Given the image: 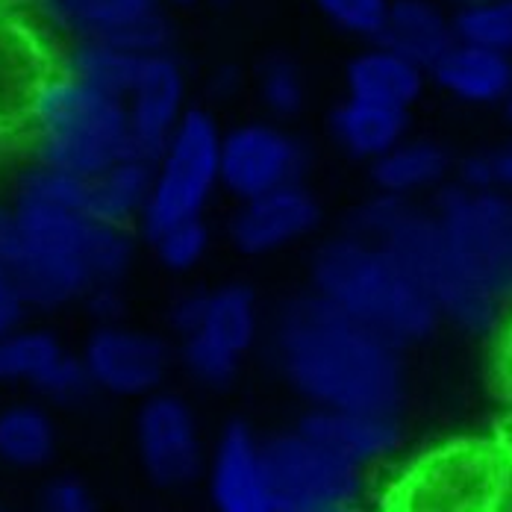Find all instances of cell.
Masks as SVG:
<instances>
[{"mask_svg":"<svg viewBox=\"0 0 512 512\" xmlns=\"http://www.w3.org/2000/svg\"><path fill=\"white\" fill-rule=\"evenodd\" d=\"M271 351L286 383L309 407L398 415L404 404L401 348L315 292L277 312Z\"/></svg>","mask_w":512,"mask_h":512,"instance_id":"1","label":"cell"},{"mask_svg":"<svg viewBox=\"0 0 512 512\" xmlns=\"http://www.w3.org/2000/svg\"><path fill=\"white\" fill-rule=\"evenodd\" d=\"M312 292L395 348L424 342L439 312L392 254L354 233L327 239L309 265Z\"/></svg>","mask_w":512,"mask_h":512,"instance_id":"2","label":"cell"},{"mask_svg":"<svg viewBox=\"0 0 512 512\" xmlns=\"http://www.w3.org/2000/svg\"><path fill=\"white\" fill-rule=\"evenodd\" d=\"M33 154L39 165L95 177L130 156L124 103L101 95L68 74H51L30 109Z\"/></svg>","mask_w":512,"mask_h":512,"instance_id":"3","label":"cell"},{"mask_svg":"<svg viewBox=\"0 0 512 512\" xmlns=\"http://www.w3.org/2000/svg\"><path fill=\"white\" fill-rule=\"evenodd\" d=\"M512 468L486 442H454L404 468L386 492L383 512H504Z\"/></svg>","mask_w":512,"mask_h":512,"instance_id":"4","label":"cell"},{"mask_svg":"<svg viewBox=\"0 0 512 512\" xmlns=\"http://www.w3.org/2000/svg\"><path fill=\"white\" fill-rule=\"evenodd\" d=\"M380 245L418 283L439 318L474 336H486L498 327L504 307L465 271L433 212L410 204Z\"/></svg>","mask_w":512,"mask_h":512,"instance_id":"5","label":"cell"},{"mask_svg":"<svg viewBox=\"0 0 512 512\" xmlns=\"http://www.w3.org/2000/svg\"><path fill=\"white\" fill-rule=\"evenodd\" d=\"M433 218L465 271L507 309L512 304V198L501 189L442 186Z\"/></svg>","mask_w":512,"mask_h":512,"instance_id":"6","label":"cell"},{"mask_svg":"<svg viewBox=\"0 0 512 512\" xmlns=\"http://www.w3.org/2000/svg\"><path fill=\"white\" fill-rule=\"evenodd\" d=\"M221 130L206 109H186L168 136L165 148L154 159V183L145 215L139 221L142 233L204 215L209 201L221 189Z\"/></svg>","mask_w":512,"mask_h":512,"instance_id":"7","label":"cell"},{"mask_svg":"<svg viewBox=\"0 0 512 512\" xmlns=\"http://www.w3.org/2000/svg\"><path fill=\"white\" fill-rule=\"evenodd\" d=\"M262 465L277 512L357 507L362 495V468L339 460L298 427L262 439Z\"/></svg>","mask_w":512,"mask_h":512,"instance_id":"8","label":"cell"},{"mask_svg":"<svg viewBox=\"0 0 512 512\" xmlns=\"http://www.w3.org/2000/svg\"><path fill=\"white\" fill-rule=\"evenodd\" d=\"M136 457L159 489H186L206 474V445L198 412L183 395L154 392L142 398L133 421Z\"/></svg>","mask_w":512,"mask_h":512,"instance_id":"9","label":"cell"},{"mask_svg":"<svg viewBox=\"0 0 512 512\" xmlns=\"http://www.w3.org/2000/svg\"><path fill=\"white\" fill-rule=\"evenodd\" d=\"M80 362L95 392H103L109 398L142 401L159 392L168 380L174 351L151 330L106 321L86 336Z\"/></svg>","mask_w":512,"mask_h":512,"instance_id":"10","label":"cell"},{"mask_svg":"<svg viewBox=\"0 0 512 512\" xmlns=\"http://www.w3.org/2000/svg\"><path fill=\"white\" fill-rule=\"evenodd\" d=\"M221 189L248 201L289 183H301L309 168L304 142L286 127L268 121H248L221 133Z\"/></svg>","mask_w":512,"mask_h":512,"instance_id":"11","label":"cell"},{"mask_svg":"<svg viewBox=\"0 0 512 512\" xmlns=\"http://www.w3.org/2000/svg\"><path fill=\"white\" fill-rule=\"evenodd\" d=\"M0 265L12 277L27 309L71 307L92 289L89 268L74 256L33 245L21 233L12 206H0Z\"/></svg>","mask_w":512,"mask_h":512,"instance_id":"12","label":"cell"},{"mask_svg":"<svg viewBox=\"0 0 512 512\" xmlns=\"http://www.w3.org/2000/svg\"><path fill=\"white\" fill-rule=\"evenodd\" d=\"M321 224V204L304 183H289L274 192L239 201L230 218V242L248 256H265L292 248Z\"/></svg>","mask_w":512,"mask_h":512,"instance_id":"13","label":"cell"},{"mask_svg":"<svg viewBox=\"0 0 512 512\" xmlns=\"http://www.w3.org/2000/svg\"><path fill=\"white\" fill-rule=\"evenodd\" d=\"M186 68L174 51L156 53L142 62L139 80L127 95V130H130V156L154 162L183 118L186 106Z\"/></svg>","mask_w":512,"mask_h":512,"instance_id":"14","label":"cell"},{"mask_svg":"<svg viewBox=\"0 0 512 512\" xmlns=\"http://www.w3.org/2000/svg\"><path fill=\"white\" fill-rule=\"evenodd\" d=\"M206 483L215 512H277L265 480L262 442L245 421H230L221 430L206 460Z\"/></svg>","mask_w":512,"mask_h":512,"instance_id":"15","label":"cell"},{"mask_svg":"<svg viewBox=\"0 0 512 512\" xmlns=\"http://www.w3.org/2000/svg\"><path fill=\"white\" fill-rule=\"evenodd\" d=\"M298 430L330 454H336L339 460L351 462L357 468H368L392 457L404 439L398 415L389 412L309 407V412H304L298 421Z\"/></svg>","mask_w":512,"mask_h":512,"instance_id":"16","label":"cell"},{"mask_svg":"<svg viewBox=\"0 0 512 512\" xmlns=\"http://www.w3.org/2000/svg\"><path fill=\"white\" fill-rule=\"evenodd\" d=\"M53 74L51 56L33 27L0 18V133L24 127L42 83Z\"/></svg>","mask_w":512,"mask_h":512,"instance_id":"17","label":"cell"},{"mask_svg":"<svg viewBox=\"0 0 512 512\" xmlns=\"http://www.w3.org/2000/svg\"><path fill=\"white\" fill-rule=\"evenodd\" d=\"M377 42L430 71L454 48V18L433 0H389Z\"/></svg>","mask_w":512,"mask_h":512,"instance_id":"18","label":"cell"},{"mask_svg":"<svg viewBox=\"0 0 512 512\" xmlns=\"http://www.w3.org/2000/svg\"><path fill=\"white\" fill-rule=\"evenodd\" d=\"M430 74L451 98L471 106H492L504 103L510 92L512 56L454 42V48L430 68Z\"/></svg>","mask_w":512,"mask_h":512,"instance_id":"19","label":"cell"},{"mask_svg":"<svg viewBox=\"0 0 512 512\" xmlns=\"http://www.w3.org/2000/svg\"><path fill=\"white\" fill-rule=\"evenodd\" d=\"M42 18L77 39H101L118 45L142 18L162 9V0H36Z\"/></svg>","mask_w":512,"mask_h":512,"instance_id":"20","label":"cell"},{"mask_svg":"<svg viewBox=\"0 0 512 512\" xmlns=\"http://www.w3.org/2000/svg\"><path fill=\"white\" fill-rule=\"evenodd\" d=\"M424 74H427L424 68L404 59L401 53L374 42L368 51L357 53L348 62L345 86L351 98L383 103V106L407 112L424 89Z\"/></svg>","mask_w":512,"mask_h":512,"instance_id":"21","label":"cell"},{"mask_svg":"<svg viewBox=\"0 0 512 512\" xmlns=\"http://www.w3.org/2000/svg\"><path fill=\"white\" fill-rule=\"evenodd\" d=\"M330 133L348 156L374 162L407 139V112L348 95L330 112Z\"/></svg>","mask_w":512,"mask_h":512,"instance_id":"22","label":"cell"},{"mask_svg":"<svg viewBox=\"0 0 512 512\" xmlns=\"http://www.w3.org/2000/svg\"><path fill=\"white\" fill-rule=\"evenodd\" d=\"M151 183H154V162L139 156H124L109 168H103L101 174L89 177L86 212L106 224L133 227L145 215Z\"/></svg>","mask_w":512,"mask_h":512,"instance_id":"23","label":"cell"},{"mask_svg":"<svg viewBox=\"0 0 512 512\" xmlns=\"http://www.w3.org/2000/svg\"><path fill=\"white\" fill-rule=\"evenodd\" d=\"M451 174V156L439 142L401 139L380 159L371 162V180L377 192L412 198L418 192L442 189Z\"/></svg>","mask_w":512,"mask_h":512,"instance_id":"24","label":"cell"},{"mask_svg":"<svg viewBox=\"0 0 512 512\" xmlns=\"http://www.w3.org/2000/svg\"><path fill=\"white\" fill-rule=\"evenodd\" d=\"M148 56H136V53L124 51L112 42L101 39H77L65 59H62V74L80 80L83 86L109 95L115 101H127V95L133 92L142 62Z\"/></svg>","mask_w":512,"mask_h":512,"instance_id":"25","label":"cell"},{"mask_svg":"<svg viewBox=\"0 0 512 512\" xmlns=\"http://www.w3.org/2000/svg\"><path fill=\"white\" fill-rule=\"evenodd\" d=\"M218 348L245 359L259 339V304L251 286L227 283L206 292L204 318L195 330Z\"/></svg>","mask_w":512,"mask_h":512,"instance_id":"26","label":"cell"},{"mask_svg":"<svg viewBox=\"0 0 512 512\" xmlns=\"http://www.w3.org/2000/svg\"><path fill=\"white\" fill-rule=\"evenodd\" d=\"M56 454V424L39 404H9L0 410V462L18 471L45 468Z\"/></svg>","mask_w":512,"mask_h":512,"instance_id":"27","label":"cell"},{"mask_svg":"<svg viewBox=\"0 0 512 512\" xmlns=\"http://www.w3.org/2000/svg\"><path fill=\"white\" fill-rule=\"evenodd\" d=\"M68 348L51 330L15 327L0 336V386L36 389Z\"/></svg>","mask_w":512,"mask_h":512,"instance_id":"28","label":"cell"},{"mask_svg":"<svg viewBox=\"0 0 512 512\" xmlns=\"http://www.w3.org/2000/svg\"><path fill=\"white\" fill-rule=\"evenodd\" d=\"M145 239H148V245L154 251L156 262L165 271H174V274L195 271L204 262L206 251H209V242H212L204 215L171 221V224L159 227L154 233H148Z\"/></svg>","mask_w":512,"mask_h":512,"instance_id":"29","label":"cell"},{"mask_svg":"<svg viewBox=\"0 0 512 512\" xmlns=\"http://www.w3.org/2000/svg\"><path fill=\"white\" fill-rule=\"evenodd\" d=\"M86 198H89L86 177L48 168L39 162L21 174L18 189H15V204L56 206V209H74V212H86Z\"/></svg>","mask_w":512,"mask_h":512,"instance_id":"30","label":"cell"},{"mask_svg":"<svg viewBox=\"0 0 512 512\" xmlns=\"http://www.w3.org/2000/svg\"><path fill=\"white\" fill-rule=\"evenodd\" d=\"M457 42L512 56V0L460 6L454 15Z\"/></svg>","mask_w":512,"mask_h":512,"instance_id":"31","label":"cell"},{"mask_svg":"<svg viewBox=\"0 0 512 512\" xmlns=\"http://www.w3.org/2000/svg\"><path fill=\"white\" fill-rule=\"evenodd\" d=\"M259 101L274 118H295L307 103V80L304 71L289 56H271L262 62L256 77Z\"/></svg>","mask_w":512,"mask_h":512,"instance_id":"32","label":"cell"},{"mask_svg":"<svg viewBox=\"0 0 512 512\" xmlns=\"http://www.w3.org/2000/svg\"><path fill=\"white\" fill-rule=\"evenodd\" d=\"M177 359L183 365V371L204 389H227L236 374H239V365H242V357L218 348L215 342H209L201 333H192V336H183L177 339Z\"/></svg>","mask_w":512,"mask_h":512,"instance_id":"33","label":"cell"},{"mask_svg":"<svg viewBox=\"0 0 512 512\" xmlns=\"http://www.w3.org/2000/svg\"><path fill=\"white\" fill-rule=\"evenodd\" d=\"M312 3L333 27L368 42H377L389 12V0H312Z\"/></svg>","mask_w":512,"mask_h":512,"instance_id":"34","label":"cell"},{"mask_svg":"<svg viewBox=\"0 0 512 512\" xmlns=\"http://www.w3.org/2000/svg\"><path fill=\"white\" fill-rule=\"evenodd\" d=\"M39 398H45L48 404H59V407H77L83 404L95 389L92 380L80 362V354L65 351L59 362L53 365L51 371L45 374V380L33 389Z\"/></svg>","mask_w":512,"mask_h":512,"instance_id":"35","label":"cell"},{"mask_svg":"<svg viewBox=\"0 0 512 512\" xmlns=\"http://www.w3.org/2000/svg\"><path fill=\"white\" fill-rule=\"evenodd\" d=\"M410 209V198H398V195H386V192H377L374 198L362 201L351 215V224H348V233H354L359 239H368V242H383V236L395 227V221Z\"/></svg>","mask_w":512,"mask_h":512,"instance_id":"36","label":"cell"},{"mask_svg":"<svg viewBox=\"0 0 512 512\" xmlns=\"http://www.w3.org/2000/svg\"><path fill=\"white\" fill-rule=\"evenodd\" d=\"M39 512H101L95 492L74 474H59L39 492Z\"/></svg>","mask_w":512,"mask_h":512,"instance_id":"37","label":"cell"},{"mask_svg":"<svg viewBox=\"0 0 512 512\" xmlns=\"http://www.w3.org/2000/svg\"><path fill=\"white\" fill-rule=\"evenodd\" d=\"M204 304H206V289H198V292H186V295H180V298L168 307V324H171V330L177 333V339L192 336V333L201 327Z\"/></svg>","mask_w":512,"mask_h":512,"instance_id":"38","label":"cell"},{"mask_svg":"<svg viewBox=\"0 0 512 512\" xmlns=\"http://www.w3.org/2000/svg\"><path fill=\"white\" fill-rule=\"evenodd\" d=\"M24 315H27V304L18 295V289L12 283V277L6 274V268L0 265V336L21 327Z\"/></svg>","mask_w":512,"mask_h":512,"instance_id":"39","label":"cell"},{"mask_svg":"<svg viewBox=\"0 0 512 512\" xmlns=\"http://www.w3.org/2000/svg\"><path fill=\"white\" fill-rule=\"evenodd\" d=\"M457 183L465 189H495V168H492V154L465 156L460 165Z\"/></svg>","mask_w":512,"mask_h":512,"instance_id":"40","label":"cell"},{"mask_svg":"<svg viewBox=\"0 0 512 512\" xmlns=\"http://www.w3.org/2000/svg\"><path fill=\"white\" fill-rule=\"evenodd\" d=\"M83 304L98 318V324L118 321L121 304H124L121 301V286H95V289H89V295L83 298Z\"/></svg>","mask_w":512,"mask_h":512,"instance_id":"41","label":"cell"},{"mask_svg":"<svg viewBox=\"0 0 512 512\" xmlns=\"http://www.w3.org/2000/svg\"><path fill=\"white\" fill-rule=\"evenodd\" d=\"M492 168H495V189L512 192V142L492 154Z\"/></svg>","mask_w":512,"mask_h":512,"instance_id":"42","label":"cell"},{"mask_svg":"<svg viewBox=\"0 0 512 512\" xmlns=\"http://www.w3.org/2000/svg\"><path fill=\"white\" fill-rule=\"evenodd\" d=\"M504 380L512 389V327L507 330V339H504Z\"/></svg>","mask_w":512,"mask_h":512,"instance_id":"43","label":"cell"},{"mask_svg":"<svg viewBox=\"0 0 512 512\" xmlns=\"http://www.w3.org/2000/svg\"><path fill=\"white\" fill-rule=\"evenodd\" d=\"M504 109H507V118L512 121V86L510 92H507V98H504Z\"/></svg>","mask_w":512,"mask_h":512,"instance_id":"44","label":"cell"},{"mask_svg":"<svg viewBox=\"0 0 512 512\" xmlns=\"http://www.w3.org/2000/svg\"><path fill=\"white\" fill-rule=\"evenodd\" d=\"M457 6H474V3H489V0H454Z\"/></svg>","mask_w":512,"mask_h":512,"instance_id":"45","label":"cell"},{"mask_svg":"<svg viewBox=\"0 0 512 512\" xmlns=\"http://www.w3.org/2000/svg\"><path fill=\"white\" fill-rule=\"evenodd\" d=\"M324 512H357L354 507H339V510H324Z\"/></svg>","mask_w":512,"mask_h":512,"instance_id":"46","label":"cell"},{"mask_svg":"<svg viewBox=\"0 0 512 512\" xmlns=\"http://www.w3.org/2000/svg\"><path fill=\"white\" fill-rule=\"evenodd\" d=\"M171 3H183L186 6V3H195V0H171Z\"/></svg>","mask_w":512,"mask_h":512,"instance_id":"47","label":"cell"}]
</instances>
